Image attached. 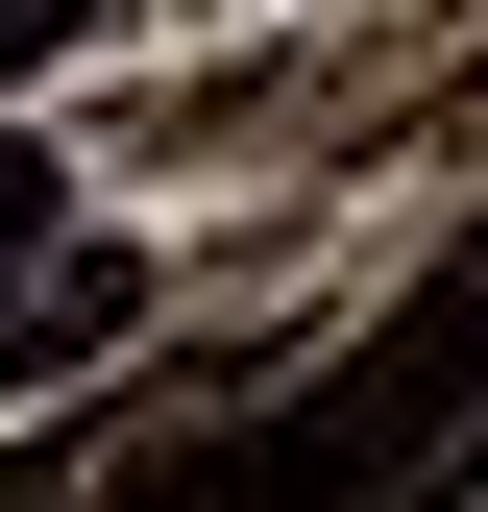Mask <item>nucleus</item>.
<instances>
[{
	"instance_id": "4",
	"label": "nucleus",
	"mask_w": 488,
	"mask_h": 512,
	"mask_svg": "<svg viewBox=\"0 0 488 512\" xmlns=\"http://www.w3.org/2000/svg\"><path fill=\"white\" fill-rule=\"evenodd\" d=\"M74 25H98V0H0V98H25V74H49Z\"/></svg>"
},
{
	"instance_id": "3",
	"label": "nucleus",
	"mask_w": 488,
	"mask_h": 512,
	"mask_svg": "<svg viewBox=\"0 0 488 512\" xmlns=\"http://www.w3.org/2000/svg\"><path fill=\"white\" fill-rule=\"evenodd\" d=\"M391 512H488V415L440 439V464H391Z\"/></svg>"
},
{
	"instance_id": "2",
	"label": "nucleus",
	"mask_w": 488,
	"mask_h": 512,
	"mask_svg": "<svg viewBox=\"0 0 488 512\" xmlns=\"http://www.w3.org/2000/svg\"><path fill=\"white\" fill-rule=\"evenodd\" d=\"M122 317H147V269H122V244H74V196L0 147V391H49V366L122 342Z\"/></svg>"
},
{
	"instance_id": "1",
	"label": "nucleus",
	"mask_w": 488,
	"mask_h": 512,
	"mask_svg": "<svg viewBox=\"0 0 488 512\" xmlns=\"http://www.w3.org/2000/svg\"><path fill=\"white\" fill-rule=\"evenodd\" d=\"M464 415H488V244H464V269H415L366 342H318L269 415L147 439V464H122V512H366L391 464H440Z\"/></svg>"
}]
</instances>
